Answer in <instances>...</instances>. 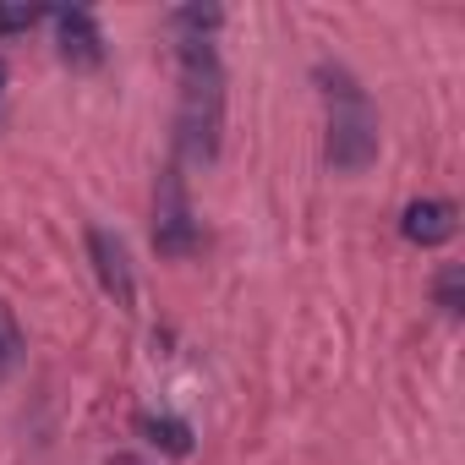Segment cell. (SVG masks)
Listing matches in <instances>:
<instances>
[{
    "mask_svg": "<svg viewBox=\"0 0 465 465\" xmlns=\"http://www.w3.org/2000/svg\"><path fill=\"white\" fill-rule=\"evenodd\" d=\"M181 115H175V143L181 159L213 164L219 159V132H224V66L213 39H181Z\"/></svg>",
    "mask_w": 465,
    "mask_h": 465,
    "instance_id": "6da1fadb",
    "label": "cell"
},
{
    "mask_svg": "<svg viewBox=\"0 0 465 465\" xmlns=\"http://www.w3.org/2000/svg\"><path fill=\"white\" fill-rule=\"evenodd\" d=\"M318 77L329 83V164L340 175H361L378 159V121L367 94L356 88V77L345 66H318Z\"/></svg>",
    "mask_w": 465,
    "mask_h": 465,
    "instance_id": "7a4b0ae2",
    "label": "cell"
},
{
    "mask_svg": "<svg viewBox=\"0 0 465 465\" xmlns=\"http://www.w3.org/2000/svg\"><path fill=\"white\" fill-rule=\"evenodd\" d=\"M153 247H159V258H192L203 247L197 213L186 203L181 164H164L159 170V192H153Z\"/></svg>",
    "mask_w": 465,
    "mask_h": 465,
    "instance_id": "3957f363",
    "label": "cell"
},
{
    "mask_svg": "<svg viewBox=\"0 0 465 465\" xmlns=\"http://www.w3.org/2000/svg\"><path fill=\"white\" fill-rule=\"evenodd\" d=\"M88 258H94V274L104 285V296L115 307H137V274H132V252L126 242L115 236V230H88Z\"/></svg>",
    "mask_w": 465,
    "mask_h": 465,
    "instance_id": "277c9868",
    "label": "cell"
},
{
    "mask_svg": "<svg viewBox=\"0 0 465 465\" xmlns=\"http://www.w3.org/2000/svg\"><path fill=\"white\" fill-rule=\"evenodd\" d=\"M55 39H61V61L66 66H99L104 61V34H99V23H94V12H83V6H61L55 12Z\"/></svg>",
    "mask_w": 465,
    "mask_h": 465,
    "instance_id": "5b68a950",
    "label": "cell"
},
{
    "mask_svg": "<svg viewBox=\"0 0 465 465\" xmlns=\"http://www.w3.org/2000/svg\"><path fill=\"white\" fill-rule=\"evenodd\" d=\"M400 230H405V242H416V247H443L460 230V208L449 197H421V203L405 208Z\"/></svg>",
    "mask_w": 465,
    "mask_h": 465,
    "instance_id": "8992f818",
    "label": "cell"
},
{
    "mask_svg": "<svg viewBox=\"0 0 465 465\" xmlns=\"http://www.w3.org/2000/svg\"><path fill=\"white\" fill-rule=\"evenodd\" d=\"M137 432L153 443V449H164V454H192V427L181 421V416H159V411H143L137 416Z\"/></svg>",
    "mask_w": 465,
    "mask_h": 465,
    "instance_id": "52a82bcc",
    "label": "cell"
},
{
    "mask_svg": "<svg viewBox=\"0 0 465 465\" xmlns=\"http://www.w3.org/2000/svg\"><path fill=\"white\" fill-rule=\"evenodd\" d=\"M219 23H224V12H219V6H181V12L170 17V28H175L181 39H213V34H219Z\"/></svg>",
    "mask_w": 465,
    "mask_h": 465,
    "instance_id": "ba28073f",
    "label": "cell"
},
{
    "mask_svg": "<svg viewBox=\"0 0 465 465\" xmlns=\"http://www.w3.org/2000/svg\"><path fill=\"white\" fill-rule=\"evenodd\" d=\"M432 296H438V307H443L449 318H460V307H465V269H460V263H449V269L438 274Z\"/></svg>",
    "mask_w": 465,
    "mask_h": 465,
    "instance_id": "9c48e42d",
    "label": "cell"
},
{
    "mask_svg": "<svg viewBox=\"0 0 465 465\" xmlns=\"http://www.w3.org/2000/svg\"><path fill=\"white\" fill-rule=\"evenodd\" d=\"M17 351H23L17 318H12V307H6V302H0V367H12V361H17Z\"/></svg>",
    "mask_w": 465,
    "mask_h": 465,
    "instance_id": "30bf717a",
    "label": "cell"
},
{
    "mask_svg": "<svg viewBox=\"0 0 465 465\" xmlns=\"http://www.w3.org/2000/svg\"><path fill=\"white\" fill-rule=\"evenodd\" d=\"M39 23V6H0V39L6 34H28Z\"/></svg>",
    "mask_w": 465,
    "mask_h": 465,
    "instance_id": "8fae6325",
    "label": "cell"
},
{
    "mask_svg": "<svg viewBox=\"0 0 465 465\" xmlns=\"http://www.w3.org/2000/svg\"><path fill=\"white\" fill-rule=\"evenodd\" d=\"M110 465H143V460H132V454H115V460H110Z\"/></svg>",
    "mask_w": 465,
    "mask_h": 465,
    "instance_id": "7c38bea8",
    "label": "cell"
},
{
    "mask_svg": "<svg viewBox=\"0 0 465 465\" xmlns=\"http://www.w3.org/2000/svg\"><path fill=\"white\" fill-rule=\"evenodd\" d=\"M0 88H6V61H0Z\"/></svg>",
    "mask_w": 465,
    "mask_h": 465,
    "instance_id": "4fadbf2b",
    "label": "cell"
}]
</instances>
